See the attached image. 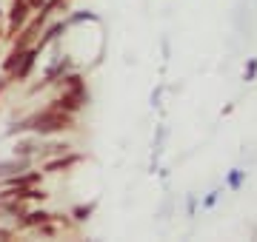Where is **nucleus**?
<instances>
[{"label":"nucleus","mask_w":257,"mask_h":242,"mask_svg":"<svg viewBox=\"0 0 257 242\" xmlns=\"http://www.w3.org/2000/svg\"><path fill=\"white\" fill-rule=\"evenodd\" d=\"M43 171H35V168H26V171H20V174H15V177H6L0 180V186L3 188H29V186H40L43 182Z\"/></svg>","instance_id":"1a4fd4ad"},{"label":"nucleus","mask_w":257,"mask_h":242,"mask_svg":"<svg viewBox=\"0 0 257 242\" xmlns=\"http://www.w3.org/2000/svg\"><path fill=\"white\" fill-rule=\"evenodd\" d=\"M74 114L69 112H60L55 106H46V108H40V112L29 114L23 120L12 122L9 128H6V137H20V134H40V137H57V134H66V131H74Z\"/></svg>","instance_id":"f257e3e1"},{"label":"nucleus","mask_w":257,"mask_h":242,"mask_svg":"<svg viewBox=\"0 0 257 242\" xmlns=\"http://www.w3.org/2000/svg\"><path fill=\"white\" fill-rule=\"evenodd\" d=\"M220 196H223V188H211L209 194L203 196V202H200V205H203V208H206V211H211L214 205L220 202Z\"/></svg>","instance_id":"4468645a"},{"label":"nucleus","mask_w":257,"mask_h":242,"mask_svg":"<svg viewBox=\"0 0 257 242\" xmlns=\"http://www.w3.org/2000/svg\"><path fill=\"white\" fill-rule=\"evenodd\" d=\"M69 72H74L72 54H55L52 60H49V66L43 68V77H40V83H37L32 92H43V88H52V86H55L60 77H66Z\"/></svg>","instance_id":"7ed1b4c3"},{"label":"nucleus","mask_w":257,"mask_h":242,"mask_svg":"<svg viewBox=\"0 0 257 242\" xmlns=\"http://www.w3.org/2000/svg\"><path fill=\"white\" fill-rule=\"evenodd\" d=\"M40 48L37 46H29L26 52H23V57H20V63L12 68V74H6L12 80V83H26L29 77L35 74V68H37V60H40Z\"/></svg>","instance_id":"39448f33"},{"label":"nucleus","mask_w":257,"mask_h":242,"mask_svg":"<svg viewBox=\"0 0 257 242\" xmlns=\"http://www.w3.org/2000/svg\"><path fill=\"white\" fill-rule=\"evenodd\" d=\"M55 86H57V92H55V97H52L49 106H55L60 112H69L74 117H77V112H83L89 106V86H86V77L80 72H69Z\"/></svg>","instance_id":"f03ea898"},{"label":"nucleus","mask_w":257,"mask_h":242,"mask_svg":"<svg viewBox=\"0 0 257 242\" xmlns=\"http://www.w3.org/2000/svg\"><path fill=\"white\" fill-rule=\"evenodd\" d=\"M26 3H29V9H32V14H37V12L43 9L49 0H26Z\"/></svg>","instance_id":"a211bd4d"},{"label":"nucleus","mask_w":257,"mask_h":242,"mask_svg":"<svg viewBox=\"0 0 257 242\" xmlns=\"http://www.w3.org/2000/svg\"><path fill=\"white\" fill-rule=\"evenodd\" d=\"M18 236V225H12V222H0V242H9Z\"/></svg>","instance_id":"2eb2a0df"},{"label":"nucleus","mask_w":257,"mask_h":242,"mask_svg":"<svg viewBox=\"0 0 257 242\" xmlns=\"http://www.w3.org/2000/svg\"><path fill=\"white\" fill-rule=\"evenodd\" d=\"M243 186H246V171L243 168H231L229 174H226V188L229 191H240Z\"/></svg>","instance_id":"ddd939ff"},{"label":"nucleus","mask_w":257,"mask_h":242,"mask_svg":"<svg viewBox=\"0 0 257 242\" xmlns=\"http://www.w3.org/2000/svg\"><path fill=\"white\" fill-rule=\"evenodd\" d=\"M26 168H35V160L32 157H15V154H12L9 160H0V180L15 177L20 171H26Z\"/></svg>","instance_id":"9d476101"},{"label":"nucleus","mask_w":257,"mask_h":242,"mask_svg":"<svg viewBox=\"0 0 257 242\" xmlns=\"http://www.w3.org/2000/svg\"><path fill=\"white\" fill-rule=\"evenodd\" d=\"M243 80H246V83H254V80H257V57H251V60L246 63V72H243Z\"/></svg>","instance_id":"dca6fc26"},{"label":"nucleus","mask_w":257,"mask_h":242,"mask_svg":"<svg viewBox=\"0 0 257 242\" xmlns=\"http://www.w3.org/2000/svg\"><path fill=\"white\" fill-rule=\"evenodd\" d=\"M83 162V154H77V151H66V154H57V157H49L40 162V168H43V174H66V171H72L74 166H80Z\"/></svg>","instance_id":"0eeeda50"},{"label":"nucleus","mask_w":257,"mask_h":242,"mask_svg":"<svg viewBox=\"0 0 257 242\" xmlns=\"http://www.w3.org/2000/svg\"><path fill=\"white\" fill-rule=\"evenodd\" d=\"M40 148H43V137L26 131V137H20V140L12 146V154H15V157H32L37 162V160H40Z\"/></svg>","instance_id":"6e6552de"},{"label":"nucleus","mask_w":257,"mask_h":242,"mask_svg":"<svg viewBox=\"0 0 257 242\" xmlns=\"http://www.w3.org/2000/svg\"><path fill=\"white\" fill-rule=\"evenodd\" d=\"M94 208H97V202H80V205H74L72 211H69V216H72L74 225H83V222H89V220H92Z\"/></svg>","instance_id":"f8f14e48"},{"label":"nucleus","mask_w":257,"mask_h":242,"mask_svg":"<svg viewBox=\"0 0 257 242\" xmlns=\"http://www.w3.org/2000/svg\"><path fill=\"white\" fill-rule=\"evenodd\" d=\"M66 32H69L66 18H52L46 26H43V32H40V38H37L35 46L40 48V52H46L49 46H55V43H60V40L66 38Z\"/></svg>","instance_id":"423d86ee"},{"label":"nucleus","mask_w":257,"mask_h":242,"mask_svg":"<svg viewBox=\"0 0 257 242\" xmlns=\"http://www.w3.org/2000/svg\"><path fill=\"white\" fill-rule=\"evenodd\" d=\"M3 28H6V40H12L15 34H18L20 28L29 23V18H32V9H29L26 0H12L9 9L3 12Z\"/></svg>","instance_id":"20e7f679"},{"label":"nucleus","mask_w":257,"mask_h":242,"mask_svg":"<svg viewBox=\"0 0 257 242\" xmlns=\"http://www.w3.org/2000/svg\"><path fill=\"white\" fill-rule=\"evenodd\" d=\"M186 214H189V216L197 214V194H189V196H186Z\"/></svg>","instance_id":"f3484780"},{"label":"nucleus","mask_w":257,"mask_h":242,"mask_svg":"<svg viewBox=\"0 0 257 242\" xmlns=\"http://www.w3.org/2000/svg\"><path fill=\"white\" fill-rule=\"evenodd\" d=\"M66 23H69V28L72 26H80V23H100V14L92 9H74L66 14Z\"/></svg>","instance_id":"9b49d317"}]
</instances>
